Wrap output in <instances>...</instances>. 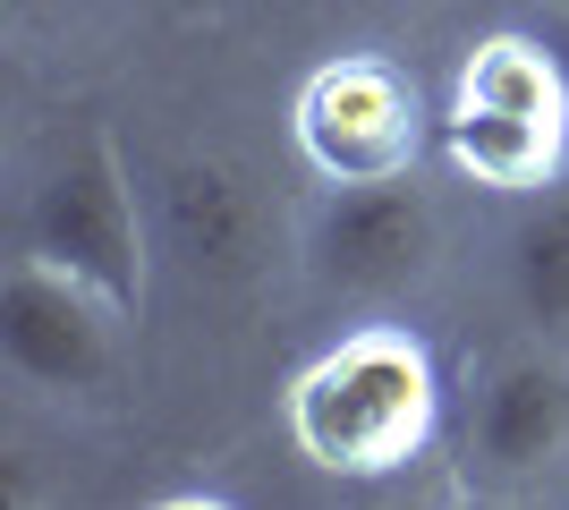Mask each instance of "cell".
Returning a JSON list of instances; mask_svg holds the SVG:
<instances>
[{
	"mask_svg": "<svg viewBox=\"0 0 569 510\" xmlns=\"http://www.w3.org/2000/svg\"><path fill=\"white\" fill-rule=\"evenodd\" d=\"M26 247L51 256L60 272L94 281L119 316L144 298V256H137V204H128V179H119V153L102 137L69 146L43 170V188L26 204Z\"/></svg>",
	"mask_w": 569,
	"mask_h": 510,
	"instance_id": "3",
	"label": "cell"
},
{
	"mask_svg": "<svg viewBox=\"0 0 569 510\" xmlns=\"http://www.w3.org/2000/svg\"><path fill=\"white\" fill-rule=\"evenodd\" d=\"M510 272H519V307L536 323H569V196H545L510 239Z\"/></svg>",
	"mask_w": 569,
	"mask_h": 510,
	"instance_id": "9",
	"label": "cell"
},
{
	"mask_svg": "<svg viewBox=\"0 0 569 510\" xmlns=\"http://www.w3.org/2000/svg\"><path fill=\"white\" fill-rule=\"evenodd\" d=\"M433 409H442L433 358L391 323H366V332L332 340L315 366H298L289 442L332 477H391L426 451Z\"/></svg>",
	"mask_w": 569,
	"mask_h": 510,
	"instance_id": "1",
	"label": "cell"
},
{
	"mask_svg": "<svg viewBox=\"0 0 569 510\" xmlns=\"http://www.w3.org/2000/svg\"><path fill=\"white\" fill-rule=\"evenodd\" d=\"M298 153H307L332 188H357V179H400L417 162V94H408L400 69L382 60H323V69L298 86Z\"/></svg>",
	"mask_w": 569,
	"mask_h": 510,
	"instance_id": "4",
	"label": "cell"
},
{
	"mask_svg": "<svg viewBox=\"0 0 569 510\" xmlns=\"http://www.w3.org/2000/svg\"><path fill=\"white\" fill-rule=\"evenodd\" d=\"M442 146H451V162L468 170L476 188H510V196L552 188L561 153H569L561 51L536 43V34H485L451 86Z\"/></svg>",
	"mask_w": 569,
	"mask_h": 510,
	"instance_id": "2",
	"label": "cell"
},
{
	"mask_svg": "<svg viewBox=\"0 0 569 510\" xmlns=\"http://www.w3.org/2000/svg\"><path fill=\"white\" fill-rule=\"evenodd\" d=\"M162 230H170V256L196 281H238L263 256V204L230 162H179L170 170L162 179Z\"/></svg>",
	"mask_w": 569,
	"mask_h": 510,
	"instance_id": "7",
	"label": "cell"
},
{
	"mask_svg": "<svg viewBox=\"0 0 569 510\" xmlns=\"http://www.w3.org/2000/svg\"><path fill=\"white\" fill-rule=\"evenodd\" d=\"M111 316L119 307L94 281L60 272L34 247L0 272V358H9V374H26L43 391H102L111 383Z\"/></svg>",
	"mask_w": 569,
	"mask_h": 510,
	"instance_id": "5",
	"label": "cell"
},
{
	"mask_svg": "<svg viewBox=\"0 0 569 510\" xmlns=\"http://www.w3.org/2000/svg\"><path fill=\"white\" fill-rule=\"evenodd\" d=\"M545 43H552V51H561V77H569V18H561V26H552Z\"/></svg>",
	"mask_w": 569,
	"mask_h": 510,
	"instance_id": "10",
	"label": "cell"
},
{
	"mask_svg": "<svg viewBox=\"0 0 569 510\" xmlns=\"http://www.w3.org/2000/svg\"><path fill=\"white\" fill-rule=\"evenodd\" d=\"M433 239H442L433 204L408 188V170L400 179H357L315 221V272L349 298H391L433 264Z\"/></svg>",
	"mask_w": 569,
	"mask_h": 510,
	"instance_id": "6",
	"label": "cell"
},
{
	"mask_svg": "<svg viewBox=\"0 0 569 510\" xmlns=\"http://www.w3.org/2000/svg\"><path fill=\"white\" fill-rule=\"evenodd\" d=\"M569 442V374L545 358H519L485 383V409H476V451L501 468V477H527V468L561 460Z\"/></svg>",
	"mask_w": 569,
	"mask_h": 510,
	"instance_id": "8",
	"label": "cell"
}]
</instances>
